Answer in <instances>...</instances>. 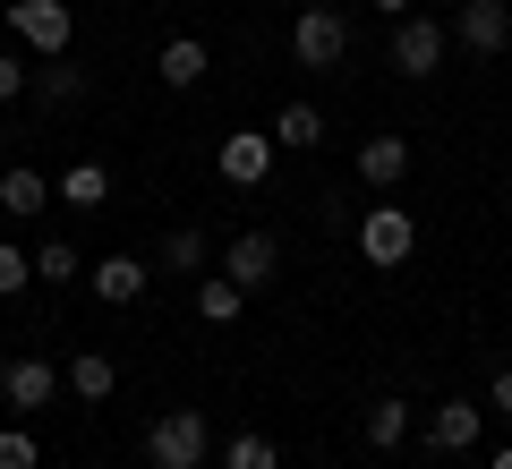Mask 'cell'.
<instances>
[{"label": "cell", "mask_w": 512, "mask_h": 469, "mask_svg": "<svg viewBox=\"0 0 512 469\" xmlns=\"http://www.w3.org/2000/svg\"><path fill=\"white\" fill-rule=\"evenodd\" d=\"M205 452H214L205 410H163V418L146 427V461H154V469H205Z\"/></svg>", "instance_id": "6da1fadb"}, {"label": "cell", "mask_w": 512, "mask_h": 469, "mask_svg": "<svg viewBox=\"0 0 512 469\" xmlns=\"http://www.w3.org/2000/svg\"><path fill=\"white\" fill-rule=\"evenodd\" d=\"M359 256L376 273H402L410 256H419V222H410V205H367V214H359Z\"/></svg>", "instance_id": "7a4b0ae2"}, {"label": "cell", "mask_w": 512, "mask_h": 469, "mask_svg": "<svg viewBox=\"0 0 512 469\" xmlns=\"http://www.w3.org/2000/svg\"><path fill=\"white\" fill-rule=\"evenodd\" d=\"M9 35H18L26 52L60 60L77 43V9H69V0H9Z\"/></svg>", "instance_id": "3957f363"}, {"label": "cell", "mask_w": 512, "mask_h": 469, "mask_svg": "<svg viewBox=\"0 0 512 469\" xmlns=\"http://www.w3.org/2000/svg\"><path fill=\"white\" fill-rule=\"evenodd\" d=\"M444 52H453V26L444 18H393V77H436L444 69Z\"/></svg>", "instance_id": "277c9868"}, {"label": "cell", "mask_w": 512, "mask_h": 469, "mask_svg": "<svg viewBox=\"0 0 512 469\" xmlns=\"http://www.w3.org/2000/svg\"><path fill=\"white\" fill-rule=\"evenodd\" d=\"M274 163H282L274 128H231V137L214 145V171H222L231 188H265V180H274Z\"/></svg>", "instance_id": "5b68a950"}, {"label": "cell", "mask_w": 512, "mask_h": 469, "mask_svg": "<svg viewBox=\"0 0 512 469\" xmlns=\"http://www.w3.org/2000/svg\"><path fill=\"white\" fill-rule=\"evenodd\" d=\"M291 60H299V69H342V60H350V26L333 18L325 0L291 18Z\"/></svg>", "instance_id": "8992f818"}, {"label": "cell", "mask_w": 512, "mask_h": 469, "mask_svg": "<svg viewBox=\"0 0 512 469\" xmlns=\"http://www.w3.org/2000/svg\"><path fill=\"white\" fill-rule=\"evenodd\" d=\"M453 43H461L470 60H495V52H512V0H461Z\"/></svg>", "instance_id": "52a82bcc"}, {"label": "cell", "mask_w": 512, "mask_h": 469, "mask_svg": "<svg viewBox=\"0 0 512 469\" xmlns=\"http://www.w3.org/2000/svg\"><path fill=\"white\" fill-rule=\"evenodd\" d=\"M52 393H60V376H52V359H35V350H18V359L0 367V401H9V410H52Z\"/></svg>", "instance_id": "ba28073f"}, {"label": "cell", "mask_w": 512, "mask_h": 469, "mask_svg": "<svg viewBox=\"0 0 512 469\" xmlns=\"http://www.w3.org/2000/svg\"><path fill=\"white\" fill-rule=\"evenodd\" d=\"M222 273H231L239 290H265V282L282 273V239H274V231H239L231 248H222Z\"/></svg>", "instance_id": "9c48e42d"}, {"label": "cell", "mask_w": 512, "mask_h": 469, "mask_svg": "<svg viewBox=\"0 0 512 469\" xmlns=\"http://www.w3.org/2000/svg\"><path fill=\"white\" fill-rule=\"evenodd\" d=\"M146 282H154V265H146V256H103V265H86V290H94L103 307L146 299Z\"/></svg>", "instance_id": "30bf717a"}, {"label": "cell", "mask_w": 512, "mask_h": 469, "mask_svg": "<svg viewBox=\"0 0 512 469\" xmlns=\"http://www.w3.org/2000/svg\"><path fill=\"white\" fill-rule=\"evenodd\" d=\"M478 435H487V410H478V401H436V410H427V444L436 452H470Z\"/></svg>", "instance_id": "8fae6325"}, {"label": "cell", "mask_w": 512, "mask_h": 469, "mask_svg": "<svg viewBox=\"0 0 512 469\" xmlns=\"http://www.w3.org/2000/svg\"><path fill=\"white\" fill-rule=\"evenodd\" d=\"M410 427H419V410H410L402 393L367 401V418H359V435H367V444H376V452H402V444H410Z\"/></svg>", "instance_id": "7c38bea8"}, {"label": "cell", "mask_w": 512, "mask_h": 469, "mask_svg": "<svg viewBox=\"0 0 512 469\" xmlns=\"http://www.w3.org/2000/svg\"><path fill=\"white\" fill-rule=\"evenodd\" d=\"M205 69H214V52H205L197 35H171L163 52H154V77H163V86H180V94L205 86Z\"/></svg>", "instance_id": "4fadbf2b"}, {"label": "cell", "mask_w": 512, "mask_h": 469, "mask_svg": "<svg viewBox=\"0 0 512 469\" xmlns=\"http://www.w3.org/2000/svg\"><path fill=\"white\" fill-rule=\"evenodd\" d=\"M43 205H52V180H43L35 163H9V171H0V214H18V222H35Z\"/></svg>", "instance_id": "5bb4252c"}, {"label": "cell", "mask_w": 512, "mask_h": 469, "mask_svg": "<svg viewBox=\"0 0 512 469\" xmlns=\"http://www.w3.org/2000/svg\"><path fill=\"white\" fill-rule=\"evenodd\" d=\"M60 384H69L77 401H111V393H120V367H111L103 350H77V359L60 367Z\"/></svg>", "instance_id": "9a60e30c"}, {"label": "cell", "mask_w": 512, "mask_h": 469, "mask_svg": "<svg viewBox=\"0 0 512 469\" xmlns=\"http://www.w3.org/2000/svg\"><path fill=\"white\" fill-rule=\"evenodd\" d=\"M274 145L282 154H316V145H325V111L316 103H282L274 111Z\"/></svg>", "instance_id": "2e32d148"}, {"label": "cell", "mask_w": 512, "mask_h": 469, "mask_svg": "<svg viewBox=\"0 0 512 469\" xmlns=\"http://www.w3.org/2000/svg\"><path fill=\"white\" fill-rule=\"evenodd\" d=\"M402 171H410V137H367L359 145V180L367 188H393Z\"/></svg>", "instance_id": "e0dca14e"}, {"label": "cell", "mask_w": 512, "mask_h": 469, "mask_svg": "<svg viewBox=\"0 0 512 469\" xmlns=\"http://www.w3.org/2000/svg\"><path fill=\"white\" fill-rule=\"evenodd\" d=\"M52 197H60V205H77V214H94V205H111V171H103V163H69Z\"/></svg>", "instance_id": "ac0fdd59"}, {"label": "cell", "mask_w": 512, "mask_h": 469, "mask_svg": "<svg viewBox=\"0 0 512 469\" xmlns=\"http://www.w3.org/2000/svg\"><path fill=\"white\" fill-rule=\"evenodd\" d=\"M239 307H248V290H239L231 273H205V282H197V316H205V325H231Z\"/></svg>", "instance_id": "d6986e66"}, {"label": "cell", "mask_w": 512, "mask_h": 469, "mask_svg": "<svg viewBox=\"0 0 512 469\" xmlns=\"http://www.w3.org/2000/svg\"><path fill=\"white\" fill-rule=\"evenodd\" d=\"M35 282H52V290L60 282H86V256H77L69 239H43V248H35Z\"/></svg>", "instance_id": "ffe728a7"}, {"label": "cell", "mask_w": 512, "mask_h": 469, "mask_svg": "<svg viewBox=\"0 0 512 469\" xmlns=\"http://www.w3.org/2000/svg\"><path fill=\"white\" fill-rule=\"evenodd\" d=\"M205 256H214V248H205V231H197V222L163 231V265H171V273H205Z\"/></svg>", "instance_id": "44dd1931"}, {"label": "cell", "mask_w": 512, "mask_h": 469, "mask_svg": "<svg viewBox=\"0 0 512 469\" xmlns=\"http://www.w3.org/2000/svg\"><path fill=\"white\" fill-rule=\"evenodd\" d=\"M222 469H282L274 435H222Z\"/></svg>", "instance_id": "7402d4cb"}, {"label": "cell", "mask_w": 512, "mask_h": 469, "mask_svg": "<svg viewBox=\"0 0 512 469\" xmlns=\"http://www.w3.org/2000/svg\"><path fill=\"white\" fill-rule=\"evenodd\" d=\"M35 94H43V103H77V94H86V69H69V52L43 60V69H35Z\"/></svg>", "instance_id": "603a6c76"}, {"label": "cell", "mask_w": 512, "mask_h": 469, "mask_svg": "<svg viewBox=\"0 0 512 469\" xmlns=\"http://www.w3.org/2000/svg\"><path fill=\"white\" fill-rule=\"evenodd\" d=\"M26 282H35V256H26V248H9V239H0V299H18Z\"/></svg>", "instance_id": "cb8c5ba5"}, {"label": "cell", "mask_w": 512, "mask_h": 469, "mask_svg": "<svg viewBox=\"0 0 512 469\" xmlns=\"http://www.w3.org/2000/svg\"><path fill=\"white\" fill-rule=\"evenodd\" d=\"M43 452H35V435L26 427H0V469H35Z\"/></svg>", "instance_id": "d4e9b609"}, {"label": "cell", "mask_w": 512, "mask_h": 469, "mask_svg": "<svg viewBox=\"0 0 512 469\" xmlns=\"http://www.w3.org/2000/svg\"><path fill=\"white\" fill-rule=\"evenodd\" d=\"M26 86H35V69H26V60L18 52H0V103H18V94Z\"/></svg>", "instance_id": "484cf974"}, {"label": "cell", "mask_w": 512, "mask_h": 469, "mask_svg": "<svg viewBox=\"0 0 512 469\" xmlns=\"http://www.w3.org/2000/svg\"><path fill=\"white\" fill-rule=\"evenodd\" d=\"M487 410H495V418H512V367H495V384H487Z\"/></svg>", "instance_id": "4316f807"}, {"label": "cell", "mask_w": 512, "mask_h": 469, "mask_svg": "<svg viewBox=\"0 0 512 469\" xmlns=\"http://www.w3.org/2000/svg\"><path fill=\"white\" fill-rule=\"evenodd\" d=\"M376 9H384V18H410V9H419V0H376Z\"/></svg>", "instance_id": "83f0119b"}, {"label": "cell", "mask_w": 512, "mask_h": 469, "mask_svg": "<svg viewBox=\"0 0 512 469\" xmlns=\"http://www.w3.org/2000/svg\"><path fill=\"white\" fill-rule=\"evenodd\" d=\"M487 469H512V444H504V452H495V461H487Z\"/></svg>", "instance_id": "f1b7e54d"}]
</instances>
